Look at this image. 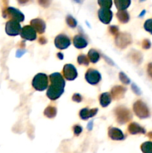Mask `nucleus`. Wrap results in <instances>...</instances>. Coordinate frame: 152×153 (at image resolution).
Segmentation results:
<instances>
[{
	"label": "nucleus",
	"instance_id": "obj_22",
	"mask_svg": "<svg viewBox=\"0 0 152 153\" xmlns=\"http://www.w3.org/2000/svg\"><path fill=\"white\" fill-rule=\"evenodd\" d=\"M131 1L128 0V1H124V0H116L115 1V4L116 7L119 10H125V9L128 8L131 4Z\"/></svg>",
	"mask_w": 152,
	"mask_h": 153
},
{
	"label": "nucleus",
	"instance_id": "obj_36",
	"mask_svg": "<svg viewBox=\"0 0 152 153\" xmlns=\"http://www.w3.org/2000/svg\"><path fill=\"white\" fill-rule=\"evenodd\" d=\"M25 49H23V50H22V49H19V50L16 52V56L21 57L24 53H25Z\"/></svg>",
	"mask_w": 152,
	"mask_h": 153
},
{
	"label": "nucleus",
	"instance_id": "obj_34",
	"mask_svg": "<svg viewBox=\"0 0 152 153\" xmlns=\"http://www.w3.org/2000/svg\"><path fill=\"white\" fill-rule=\"evenodd\" d=\"M142 47L144 49H149L151 47V42L148 40H144L142 41Z\"/></svg>",
	"mask_w": 152,
	"mask_h": 153
},
{
	"label": "nucleus",
	"instance_id": "obj_25",
	"mask_svg": "<svg viewBox=\"0 0 152 153\" xmlns=\"http://www.w3.org/2000/svg\"><path fill=\"white\" fill-rule=\"evenodd\" d=\"M143 153H152V142H145L141 146Z\"/></svg>",
	"mask_w": 152,
	"mask_h": 153
},
{
	"label": "nucleus",
	"instance_id": "obj_31",
	"mask_svg": "<svg viewBox=\"0 0 152 153\" xmlns=\"http://www.w3.org/2000/svg\"><path fill=\"white\" fill-rule=\"evenodd\" d=\"M73 131H74L75 134H76V135H79V134L81 133L82 128L80 126H75L73 127Z\"/></svg>",
	"mask_w": 152,
	"mask_h": 153
},
{
	"label": "nucleus",
	"instance_id": "obj_9",
	"mask_svg": "<svg viewBox=\"0 0 152 153\" xmlns=\"http://www.w3.org/2000/svg\"><path fill=\"white\" fill-rule=\"evenodd\" d=\"M21 37L28 40H34L37 38V32L31 25H26L21 30Z\"/></svg>",
	"mask_w": 152,
	"mask_h": 153
},
{
	"label": "nucleus",
	"instance_id": "obj_18",
	"mask_svg": "<svg viewBox=\"0 0 152 153\" xmlns=\"http://www.w3.org/2000/svg\"><path fill=\"white\" fill-rule=\"evenodd\" d=\"M128 131L132 134H145V128L136 123H132L130 124L129 126H128Z\"/></svg>",
	"mask_w": 152,
	"mask_h": 153
},
{
	"label": "nucleus",
	"instance_id": "obj_37",
	"mask_svg": "<svg viewBox=\"0 0 152 153\" xmlns=\"http://www.w3.org/2000/svg\"><path fill=\"white\" fill-rule=\"evenodd\" d=\"M148 74L151 77H152V63L148 64Z\"/></svg>",
	"mask_w": 152,
	"mask_h": 153
},
{
	"label": "nucleus",
	"instance_id": "obj_33",
	"mask_svg": "<svg viewBox=\"0 0 152 153\" xmlns=\"http://www.w3.org/2000/svg\"><path fill=\"white\" fill-rule=\"evenodd\" d=\"M109 29H110V33L113 34H116L119 32V28L117 26H116V25H112V26L110 27Z\"/></svg>",
	"mask_w": 152,
	"mask_h": 153
},
{
	"label": "nucleus",
	"instance_id": "obj_23",
	"mask_svg": "<svg viewBox=\"0 0 152 153\" xmlns=\"http://www.w3.org/2000/svg\"><path fill=\"white\" fill-rule=\"evenodd\" d=\"M88 58L92 63H96L99 60V53L95 49H90L88 52Z\"/></svg>",
	"mask_w": 152,
	"mask_h": 153
},
{
	"label": "nucleus",
	"instance_id": "obj_26",
	"mask_svg": "<svg viewBox=\"0 0 152 153\" xmlns=\"http://www.w3.org/2000/svg\"><path fill=\"white\" fill-rule=\"evenodd\" d=\"M77 62L79 64H82V65L88 66L89 65V59L87 57L84 55H80L77 57Z\"/></svg>",
	"mask_w": 152,
	"mask_h": 153
},
{
	"label": "nucleus",
	"instance_id": "obj_28",
	"mask_svg": "<svg viewBox=\"0 0 152 153\" xmlns=\"http://www.w3.org/2000/svg\"><path fill=\"white\" fill-rule=\"evenodd\" d=\"M66 23L68 24L69 26L72 27V28H75V27L77 25V21L75 19L74 17H72V16H70V15L66 16Z\"/></svg>",
	"mask_w": 152,
	"mask_h": 153
},
{
	"label": "nucleus",
	"instance_id": "obj_38",
	"mask_svg": "<svg viewBox=\"0 0 152 153\" xmlns=\"http://www.w3.org/2000/svg\"><path fill=\"white\" fill-rule=\"evenodd\" d=\"M39 42H40V43H41V44H45V43L47 42V40H46L44 37H41L39 39Z\"/></svg>",
	"mask_w": 152,
	"mask_h": 153
},
{
	"label": "nucleus",
	"instance_id": "obj_39",
	"mask_svg": "<svg viewBox=\"0 0 152 153\" xmlns=\"http://www.w3.org/2000/svg\"><path fill=\"white\" fill-rule=\"evenodd\" d=\"M92 127H93V122H92V121H90V122H89L87 125L88 130L91 131V130L92 129Z\"/></svg>",
	"mask_w": 152,
	"mask_h": 153
},
{
	"label": "nucleus",
	"instance_id": "obj_42",
	"mask_svg": "<svg viewBox=\"0 0 152 153\" xmlns=\"http://www.w3.org/2000/svg\"><path fill=\"white\" fill-rule=\"evenodd\" d=\"M148 136L150 138L152 139V131H151V132H149L148 134Z\"/></svg>",
	"mask_w": 152,
	"mask_h": 153
},
{
	"label": "nucleus",
	"instance_id": "obj_16",
	"mask_svg": "<svg viewBox=\"0 0 152 153\" xmlns=\"http://www.w3.org/2000/svg\"><path fill=\"white\" fill-rule=\"evenodd\" d=\"M126 91V89L124 88L122 86H116L111 90V97L114 100H119V99L122 98L125 95V93Z\"/></svg>",
	"mask_w": 152,
	"mask_h": 153
},
{
	"label": "nucleus",
	"instance_id": "obj_17",
	"mask_svg": "<svg viewBox=\"0 0 152 153\" xmlns=\"http://www.w3.org/2000/svg\"><path fill=\"white\" fill-rule=\"evenodd\" d=\"M73 43H74V46L77 49H83L87 46L88 43L86 39L81 35L75 36L73 39Z\"/></svg>",
	"mask_w": 152,
	"mask_h": 153
},
{
	"label": "nucleus",
	"instance_id": "obj_10",
	"mask_svg": "<svg viewBox=\"0 0 152 153\" xmlns=\"http://www.w3.org/2000/svg\"><path fill=\"white\" fill-rule=\"evenodd\" d=\"M63 75L67 80L72 81L77 78V70L72 64H66L63 67Z\"/></svg>",
	"mask_w": 152,
	"mask_h": 153
},
{
	"label": "nucleus",
	"instance_id": "obj_27",
	"mask_svg": "<svg viewBox=\"0 0 152 153\" xmlns=\"http://www.w3.org/2000/svg\"><path fill=\"white\" fill-rule=\"evenodd\" d=\"M98 3L101 6V7L108 9H110L112 7V4H113V1H108V0H106V1L105 0H98Z\"/></svg>",
	"mask_w": 152,
	"mask_h": 153
},
{
	"label": "nucleus",
	"instance_id": "obj_13",
	"mask_svg": "<svg viewBox=\"0 0 152 153\" xmlns=\"http://www.w3.org/2000/svg\"><path fill=\"white\" fill-rule=\"evenodd\" d=\"M31 26L37 32L40 33V34H43L44 33L45 30H46V23L42 19H34L31 21Z\"/></svg>",
	"mask_w": 152,
	"mask_h": 153
},
{
	"label": "nucleus",
	"instance_id": "obj_32",
	"mask_svg": "<svg viewBox=\"0 0 152 153\" xmlns=\"http://www.w3.org/2000/svg\"><path fill=\"white\" fill-rule=\"evenodd\" d=\"M72 100L73 101L76 102H80L82 100L81 96L79 94H75L72 97Z\"/></svg>",
	"mask_w": 152,
	"mask_h": 153
},
{
	"label": "nucleus",
	"instance_id": "obj_5",
	"mask_svg": "<svg viewBox=\"0 0 152 153\" xmlns=\"http://www.w3.org/2000/svg\"><path fill=\"white\" fill-rule=\"evenodd\" d=\"M86 82L89 84L92 85H97L100 82L101 79V74L98 73L97 70H93V69H89L87 70L86 75H85Z\"/></svg>",
	"mask_w": 152,
	"mask_h": 153
},
{
	"label": "nucleus",
	"instance_id": "obj_24",
	"mask_svg": "<svg viewBox=\"0 0 152 153\" xmlns=\"http://www.w3.org/2000/svg\"><path fill=\"white\" fill-rule=\"evenodd\" d=\"M44 114L47 117L54 118L56 116L57 110L55 107H53V106H49V107L46 108V109L45 110Z\"/></svg>",
	"mask_w": 152,
	"mask_h": 153
},
{
	"label": "nucleus",
	"instance_id": "obj_8",
	"mask_svg": "<svg viewBox=\"0 0 152 153\" xmlns=\"http://www.w3.org/2000/svg\"><path fill=\"white\" fill-rule=\"evenodd\" d=\"M55 44L60 49H65L71 44V40L65 34H59L55 40Z\"/></svg>",
	"mask_w": 152,
	"mask_h": 153
},
{
	"label": "nucleus",
	"instance_id": "obj_20",
	"mask_svg": "<svg viewBox=\"0 0 152 153\" xmlns=\"http://www.w3.org/2000/svg\"><path fill=\"white\" fill-rule=\"evenodd\" d=\"M111 95L109 93H103L99 97L100 104L102 107H107L111 102Z\"/></svg>",
	"mask_w": 152,
	"mask_h": 153
},
{
	"label": "nucleus",
	"instance_id": "obj_11",
	"mask_svg": "<svg viewBox=\"0 0 152 153\" xmlns=\"http://www.w3.org/2000/svg\"><path fill=\"white\" fill-rule=\"evenodd\" d=\"M98 17L104 24H109L113 18V12L108 8L101 7L98 10Z\"/></svg>",
	"mask_w": 152,
	"mask_h": 153
},
{
	"label": "nucleus",
	"instance_id": "obj_29",
	"mask_svg": "<svg viewBox=\"0 0 152 153\" xmlns=\"http://www.w3.org/2000/svg\"><path fill=\"white\" fill-rule=\"evenodd\" d=\"M119 79H120L121 82H122V83L125 84V85H128V84H130V82H131L129 78H128L125 73H122V72H121V73H119Z\"/></svg>",
	"mask_w": 152,
	"mask_h": 153
},
{
	"label": "nucleus",
	"instance_id": "obj_7",
	"mask_svg": "<svg viewBox=\"0 0 152 153\" xmlns=\"http://www.w3.org/2000/svg\"><path fill=\"white\" fill-rule=\"evenodd\" d=\"M6 15L4 17L6 16H10V17L12 18L13 20H16L17 22H22L24 21V19H25V16H24L23 13L20 11L18 9L15 8V7H8L6 10Z\"/></svg>",
	"mask_w": 152,
	"mask_h": 153
},
{
	"label": "nucleus",
	"instance_id": "obj_12",
	"mask_svg": "<svg viewBox=\"0 0 152 153\" xmlns=\"http://www.w3.org/2000/svg\"><path fill=\"white\" fill-rule=\"evenodd\" d=\"M49 79H50L51 85H57V86H59L63 88H64V87H65V80H64V79L63 78V76H61V73H52V74H51L50 76H49Z\"/></svg>",
	"mask_w": 152,
	"mask_h": 153
},
{
	"label": "nucleus",
	"instance_id": "obj_40",
	"mask_svg": "<svg viewBox=\"0 0 152 153\" xmlns=\"http://www.w3.org/2000/svg\"><path fill=\"white\" fill-rule=\"evenodd\" d=\"M58 57L60 58L61 60L63 59V54L62 53H58Z\"/></svg>",
	"mask_w": 152,
	"mask_h": 153
},
{
	"label": "nucleus",
	"instance_id": "obj_35",
	"mask_svg": "<svg viewBox=\"0 0 152 153\" xmlns=\"http://www.w3.org/2000/svg\"><path fill=\"white\" fill-rule=\"evenodd\" d=\"M132 89L133 91H134V92L136 94H137V95H140V94H141V91H140L139 88L135 84H133L132 85Z\"/></svg>",
	"mask_w": 152,
	"mask_h": 153
},
{
	"label": "nucleus",
	"instance_id": "obj_19",
	"mask_svg": "<svg viewBox=\"0 0 152 153\" xmlns=\"http://www.w3.org/2000/svg\"><path fill=\"white\" fill-rule=\"evenodd\" d=\"M98 112V109H88V108H83L80 111V117L81 119L86 120L88 118H90L92 117L95 116Z\"/></svg>",
	"mask_w": 152,
	"mask_h": 153
},
{
	"label": "nucleus",
	"instance_id": "obj_41",
	"mask_svg": "<svg viewBox=\"0 0 152 153\" xmlns=\"http://www.w3.org/2000/svg\"><path fill=\"white\" fill-rule=\"evenodd\" d=\"M145 13V10H143V11L141 13H140L139 16V17H141V16H144Z\"/></svg>",
	"mask_w": 152,
	"mask_h": 153
},
{
	"label": "nucleus",
	"instance_id": "obj_15",
	"mask_svg": "<svg viewBox=\"0 0 152 153\" xmlns=\"http://www.w3.org/2000/svg\"><path fill=\"white\" fill-rule=\"evenodd\" d=\"M109 137L115 140H122L125 139V135L120 129L114 127H110L108 131Z\"/></svg>",
	"mask_w": 152,
	"mask_h": 153
},
{
	"label": "nucleus",
	"instance_id": "obj_14",
	"mask_svg": "<svg viewBox=\"0 0 152 153\" xmlns=\"http://www.w3.org/2000/svg\"><path fill=\"white\" fill-rule=\"evenodd\" d=\"M116 45L121 48H125L129 43H131V39L130 35L126 34H120L116 37Z\"/></svg>",
	"mask_w": 152,
	"mask_h": 153
},
{
	"label": "nucleus",
	"instance_id": "obj_30",
	"mask_svg": "<svg viewBox=\"0 0 152 153\" xmlns=\"http://www.w3.org/2000/svg\"><path fill=\"white\" fill-rule=\"evenodd\" d=\"M144 28L146 31L150 32L151 34H152V19H148V20L145 22Z\"/></svg>",
	"mask_w": 152,
	"mask_h": 153
},
{
	"label": "nucleus",
	"instance_id": "obj_1",
	"mask_svg": "<svg viewBox=\"0 0 152 153\" xmlns=\"http://www.w3.org/2000/svg\"><path fill=\"white\" fill-rule=\"evenodd\" d=\"M49 80L48 76L44 73H38L34 76L32 81V85L35 90L38 91H43L48 88Z\"/></svg>",
	"mask_w": 152,
	"mask_h": 153
},
{
	"label": "nucleus",
	"instance_id": "obj_2",
	"mask_svg": "<svg viewBox=\"0 0 152 153\" xmlns=\"http://www.w3.org/2000/svg\"><path fill=\"white\" fill-rule=\"evenodd\" d=\"M21 25L19 22L16 20L10 19L6 23L5 31L8 35L16 36L21 32Z\"/></svg>",
	"mask_w": 152,
	"mask_h": 153
},
{
	"label": "nucleus",
	"instance_id": "obj_4",
	"mask_svg": "<svg viewBox=\"0 0 152 153\" xmlns=\"http://www.w3.org/2000/svg\"><path fill=\"white\" fill-rule=\"evenodd\" d=\"M116 115L117 121L119 123H125L131 119V113L128 109L123 107H119L116 108Z\"/></svg>",
	"mask_w": 152,
	"mask_h": 153
},
{
	"label": "nucleus",
	"instance_id": "obj_3",
	"mask_svg": "<svg viewBox=\"0 0 152 153\" xmlns=\"http://www.w3.org/2000/svg\"><path fill=\"white\" fill-rule=\"evenodd\" d=\"M134 111L136 114L140 118H146L149 116L148 108L146 105L140 100L134 103Z\"/></svg>",
	"mask_w": 152,
	"mask_h": 153
},
{
	"label": "nucleus",
	"instance_id": "obj_21",
	"mask_svg": "<svg viewBox=\"0 0 152 153\" xmlns=\"http://www.w3.org/2000/svg\"><path fill=\"white\" fill-rule=\"evenodd\" d=\"M117 18L122 23H126L129 21L130 16L129 13L126 11V10H119L117 13H116Z\"/></svg>",
	"mask_w": 152,
	"mask_h": 153
},
{
	"label": "nucleus",
	"instance_id": "obj_6",
	"mask_svg": "<svg viewBox=\"0 0 152 153\" xmlns=\"http://www.w3.org/2000/svg\"><path fill=\"white\" fill-rule=\"evenodd\" d=\"M63 92L64 88H61L59 86H57V85H51L49 87V88H48L47 97L52 100H58L62 95Z\"/></svg>",
	"mask_w": 152,
	"mask_h": 153
}]
</instances>
